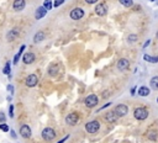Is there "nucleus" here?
<instances>
[{
	"label": "nucleus",
	"mask_w": 158,
	"mask_h": 143,
	"mask_svg": "<svg viewBox=\"0 0 158 143\" xmlns=\"http://www.w3.org/2000/svg\"><path fill=\"white\" fill-rule=\"evenodd\" d=\"M134 116L136 120H140V121H143L148 117V111L146 107H137L135 109L134 111Z\"/></svg>",
	"instance_id": "f257e3e1"
},
{
	"label": "nucleus",
	"mask_w": 158,
	"mask_h": 143,
	"mask_svg": "<svg viewBox=\"0 0 158 143\" xmlns=\"http://www.w3.org/2000/svg\"><path fill=\"white\" fill-rule=\"evenodd\" d=\"M85 129H87V132L89 133H96L99 129H100V123L99 121H89L87 125H85Z\"/></svg>",
	"instance_id": "f03ea898"
},
{
	"label": "nucleus",
	"mask_w": 158,
	"mask_h": 143,
	"mask_svg": "<svg viewBox=\"0 0 158 143\" xmlns=\"http://www.w3.org/2000/svg\"><path fill=\"white\" fill-rule=\"evenodd\" d=\"M55 137H56V132H55L53 128L46 127L43 131H42V138H43L45 141H52Z\"/></svg>",
	"instance_id": "7ed1b4c3"
},
{
	"label": "nucleus",
	"mask_w": 158,
	"mask_h": 143,
	"mask_svg": "<svg viewBox=\"0 0 158 143\" xmlns=\"http://www.w3.org/2000/svg\"><path fill=\"white\" fill-rule=\"evenodd\" d=\"M114 112L117 115V117H124V116H126L127 112H128V107L126 105H124V104H120V105H117L115 107Z\"/></svg>",
	"instance_id": "20e7f679"
},
{
	"label": "nucleus",
	"mask_w": 158,
	"mask_h": 143,
	"mask_svg": "<svg viewBox=\"0 0 158 143\" xmlns=\"http://www.w3.org/2000/svg\"><path fill=\"white\" fill-rule=\"evenodd\" d=\"M98 101H99V100H98V96L94 95V94L87 96L85 100H84L85 105H87L88 107H94V106H96V105H98Z\"/></svg>",
	"instance_id": "39448f33"
},
{
	"label": "nucleus",
	"mask_w": 158,
	"mask_h": 143,
	"mask_svg": "<svg viewBox=\"0 0 158 143\" xmlns=\"http://www.w3.org/2000/svg\"><path fill=\"white\" fill-rule=\"evenodd\" d=\"M84 16V10L81 8H75L71 11V17L73 20H81Z\"/></svg>",
	"instance_id": "423d86ee"
},
{
	"label": "nucleus",
	"mask_w": 158,
	"mask_h": 143,
	"mask_svg": "<svg viewBox=\"0 0 158 143\" xmlns=\"http://www.w3.org/2000/svg\"><path fill=\"white\" fill-rule=\"evenodd\" d=\"M37 83H38V78H37V75H35V74H30L27 78H26V80H25V84L27 85L29 88L36 86Z\"/></svg>",
	"instance_id": "0eeeda50"
},
{
	"label": "nucleus",
	"mask_w": 158,
	"mask_h": 143,
	"mask_svg": "<svg viewBox=\"0 0 158 143\" xmlns=\"http://www.w3.org/2000/svg\"><path fill=\"white\" fill-rule=\"evenodd\" d=\"M128 68H130V62H128V59H126V58L118 59V62H117V69H118V70L125 72V70H127Z\"/></svg>",
	"instance_id": "6e6552de"
},
{
	"label": "nucleus",
	"mask_w": 158,
	"mask_h": 143,
	"mask_svg": "<svg viewBox=\"0 0 158 143\" xmlns=\"http://www.w3.org/2000/svg\"><path fill=\"white\" fill-rule=\"evenodd\" d=\"M78 121H79V116L77 112H71L67 117H65V122L68 125H75Z\"/></svg>",
	"instance_id": "1a4fd4ad"
},
{
	"label": "nucleus",
	"mask_w": 158,
	"mask_h": 143,
	"mask_svg": "<svg viewBox=\"0 0 158 143\" xmlns=\"http://www.w3.org/2000/svg\"><path fill=\"white\" fill-rule=\"evenodd\" d=\"M95 12H96V15H99V16H105V15H106V12H108L106 4H98L95 6Z\"/></svg>",
	"instance_id": "9d476101"
},
{
	"label": "nucleus",
	"mask_w": 158,
	"mask_h": 143,
	"mask_svg": "<svg viewBox=\"0 0 158 143\" xmlns=\"http://www.w3.org/2000/svg\"><path fill=\"white\" fill-rule=\"evenodd\" d=\"M20 135H21L24 138H30V137H31V128H30V126L22 125V126L20 127Z\"/></svg>",
	"instance_id": "9b49d317"
},
{
	"label": "nucleus",
	"mask_w": 158,
	"mask_h": 143,
	"mask_svg": "<svg viewBox=\"0 0 158 143\" xmlns=\"http://www.w3.org/2000/svg\"><path fill=\"white\" fill-rule=\"evenodd\" d=\"M22 61H24L25 64H32L35 62V54L32 53V52H27V53L24 54Z\"/></svg>",
	"instance_id": "f8f14e48"
},
{
	"label": "nucleus",
	"mask_w": 158,
	"mask_h": 143,
	"mask_svg": "<svg viewBox=\"0 0 158 143\" xmlns=\"http://www.w3.org/2000/svg\"><path fill=\"white\" fill-rule=\"evenodd\" d=\"M47 9L45 8V6H40L37 10H36V15H35V17L37 19V20H40V19H42V17H45L46 16V14H47Z\"/></svg>",
	"instance_id": "ddd939ff"
},
{
	"label": "nucleus",
	"mask_w": 158,
	"mask_h": 143,
	"mask_svg": "<svg viewBox=\"0 0 158 143\" xmlns=\"http://www.w3.org/2000/svg\"><path fill=\"white\" fill-rule=\"evenodd\" d=\"M58 72H59V66H58V64H51V66L48 67V75H51V76L57 75Z\"/></svg>",
	"instance_id": "4468645a"
},
{
	"label": "nucleus",
	"mask_w": 158,
	"mask_h": 143,
	"mask_svg": "<svg viewBox=\"0 0 158 143\" xmlns=\"http://www.w3.org/2000/svg\"><path fill=\"white\" fill-rule=\"evenodd\" d=\"M25 0H15L14 2V10L15 11H22L25 9Z\"/></svg>",
	"instance_id": "2eb2a0df"
},
{
	"label": "nucleus",
	"mask_w": 158,
	"mask_h": 143,
	"mask_svg": "<svg viewBox=\"0 0 158 143\" xmlns=\"http://www.w3.org/2000/svg\"><path fill=\"white\" fill-rule=\"evenodd\" d=\"M118 117H117V115L114 112V111H109L106 115H105V120H106L108 122H114L116 121Z\"/></svg>",
	"instance_id": "dca6fc26"
},
{
	"label": "nucleus",
	"mask_w": 158,
	"mask_h": 143,
	"mask_svg": "<svg viewBox=\"0 0 158 143\" xmlns=\"http://www.w3.org/2000/svg\"><path fill=\"white\" fill-rule=\"evenodd\" d=\"M45 32H42V31H38L36 35H35V37H33V42L35 43H40V42H42L43 40H45Z\"/></svg>",
	"instance_id": "f3484780"
},
{
	"label": "nucleus",
	"mask_w": 158,
	"mask_h": 143,
	"mask_svg": "<svg viewBox=\"0 0 158 143\" xmlns=\"http://www.w3.org/2000/svg\"><path fill=\"white\" fill-rule=\"evenodd\" d=\"M17 36H19V31H17V30H11V31H9V33L6 35V40L11 42V41H14Z\"/></svg>",
	"instance_id": "a211bd4d"
},
{
	"label": "nucleus",
	"mask_w": 158,
	"mask_h": 143,
	"mask_svg": "<svg viewBox=\"0 0 158 143\" xmlns=\"http://www.w3.org/2000/svg\"><path fill=\"white\" fill-rule=\"evenodd\" d=\"M150 89L147 88V86H141L140 89H138V95L140 96H148L150 95Z\"/></svg>",
	"instance_id": "6ab92c4d"
},
{
	"label": "nucleus",
	"mask_w": 158,
	"mask_h": 143,
	"mask_svg": "<svg viewBox=\"0 0 158 143\" xmlns=\"http://www.w3.org/2000/svg\"><path fill=\"white\" fill-rule=\"evenodd\" d=\"M147 137H148L150 141H157L158 133H157L156 129H151V131H148V133H147Z\"/></svg>",
	"instance_id": "aec40b11"
},
{
	"label": "nucleus",
	"mask_w": 158,
	"mask_h": 143,
	"mask_svg": "<svg viewBox=\"0 0 158 143\" xmlns=\"http://www.w3.org/2000/svg\"><path fill=\"white\" fill-rule=\"evenodd\" d=\"M150 84H151L152 89L158 90V76H153L152 79H151V82H150Z\"/></svg>",
	"instance_id": "412c9836"
},
{
	"label": "nucleus",
	"mask_w": 158,
	"mask_h": 143,
	"mask_svg": "<svg viewBox=\"0 0 158 143\" xmlns=\"http://www.w3.org/2000/svg\"><path fill=\"white\" fill-rule=\"evenodd\" d=\"M10 72H11V66H10V62H6L5 67H4V69H3V73L10 78V76H11V75H10Z\"/></svg>",
	"instance_id": "4be33fe9"
},
{
	"label": "nucleus",
	"mask_w": 158,
	"mask_h": 143,
	"mask_svg": "<svg viewBox=\"0 0 158 143\" xmlns=\"http://www.w3.org/2000/svg\"><path fill=\"white\" fill-rule=\"evenodd\" d=\"M143 58H144V61L151 62V63H158V57H151L148 54H144Z\"/></svg>",
	"instance_id": "5701e85b"
},
{
	"label": "nucleus",
	"mask_w": 158,
	"mask_h": 143,
	"mask_svg": "<svg viewBox=\"0 0 158 143\" xmlns=\"http://www.w3.org/2000/svg\"><path fill=\"white\" fill-rule=\"evenodd\" d=\"M24 49H25V45H22V46H21V48H20V51H19V53H17V54L14 57V64H17V62H19V58H20V56L22 54Z\"/></svg>",
	"instance_id": "b1692460"
},
{
	"label": "nucleus",
	"mask_w": 158,
	"mask_h": 143,
	"mask_svg": "<svg viewBox=\"0 0 158 143\" xmlns=\"http://www.w3.org/2000/svg\"><path fill=\"white\" fill-rule=\"evenodd\" d=\"M118 2L121 3V5H124V6H126V8H130V6L134 5L132 0H118Z\"/></svg>",
	"instance_id": "393cba45"
},
{
	"label": "nucleus",
	"mask_w": 158,
	"mask_h": 143,
	"mask_svg": "<svg viewBox=\"0 0 158 143\" xmlns=\"http://www.w3.org/2000/svg\"><path fill=\"white\" fill-rule=\"evenodd\" d=\"M43 6H45L47 10H51V9H52V6H53V4H52V0H45Z\"/></svg>",
	"instance_id": "a878e982"
},
{
	"label": "nucleus",
	"mask_w": 158,
	"mask_h": 143,
	"mask_svg": "<svg viewBox=\"0 0 158 143\" xmlns=\"http://www.w3.org/2000/svg\"><path fill=\"white\" fill-rule=\"evenodd\" d=\"M127 41L130 42V43H134V42H136L137 41V35H130L128 37H127Z\"/></svg>",
	"instance_id": "bb28decb"
},
{
	"label": "nucleus",
	"mask_w": 158,
	"mask_h": 143,
	"mask_svg": "<svg viewBox=\"0 0 158 143\" xmlns=\"http://www.w3.org/2000/svg\"><path fill=\"white\" fill-rule=\"evenodd\" d=\"M0 129H2V131H4V132L10 131V128H9V126H8L6 123H0Z\"/></svg>",
	"instance_id": "cd10ccee"
},
{
	"label": "nucleus",
	"mask_w": 158,
	"mask_h": 143,
	"mask_svg": "<svg viewBox=\"0 0 158 143\" xmlns=\"http://www.w3.org/2000/svg\"><path fill=\"white\" fill-rule=\"evenodd\" d=\"M9 115H10V117H14V106L12 105L9 106Z\"/></svg>",
	"instance_id": "c85d7f7f"
},
{
	"label": "nucleus",
	"mask_w": 158,
	"mask_h": 143,
	"mask_svg": "<svg viewBox=\"0 0 158 143\" xmlns=\"http://www.w3.org/2000/svg\"><path fill=\"white\" fill-rule=\"evenodd\" d=\"M0 122H2V123L5 122V115H4L2 111H0Z\"/></svg>",
	"instance_id": "c756f323"
},
{
	"label": "nucleus",
	"mask_w": 158,
	"mask_h": 143,
	"mask_svg": "<svg viewBox=\"0 0 158 143\" xmlns=\"http://www.w3.org/2000/svg\"><path fill=\"white\" fill-rule=\"evenodd\" d=\"M8 90L12 94V93H14V86H12V85H8Z\"/></svg>",
	"instance_id": "7c9ffc66"
},
{
	"label": "nucleus",
	"mask_w": 158,
	"mask_h": 143,
	"mask_svg": "<svg viewBox=\"0 0 158 143\" xmlns=\"http://www.w3.org/2000/svg\"><path fill=\"white\" fill-rule=\"evenodd\" d=\"M88 4H94V3H98V0H85Z\"/></svg>",
	"instance_id": "2f4dec72"
},
{
	"label": "nucleus",
	"mask_w": 158,
	"mask_h": 143,
	"mask_svg": "<svg viewBox=\"0 0 158 143\" xmlns=\"http://www.w3.org/2000/svg\"><path fill=\"white\" fill-rule=\"evenodd\" d=\"M68 138H69V136H65L63 139H61V141H59V142H57V143H63V142H65V141H67Z\"/></svg>",
	"instance_id": "473e14b6"
},
{
	"label": "nucleus",
	"mask_w": 158,
	"mask_h": 143,
	"mask_svg": "<svg viewBox=\"0 0 158 143\" xmlns=\"http://www.w3.org/2000/svg\"><path fill=\"white\" fill-rule=\"evenodd\" d=\"M10 133H11V136H12V138H16V133L14 132V129H10Z\"/></svg>",
	"instance_id": "72a5a7b5"
},
{
	"label": "nucleus",
	"mask_w": 158,
	"mask_h": 143,
	"mask_svg": "<svg viewBox=\"0 0 158 143\" xmlns=\"http://www.w3.org/2000/svg\"><path fill=\"white\" fill-rule=\"evenodd\" d=\"M135 93H136V86H134L131 89V95H135Z\"/></svg>",
	"instance_id": "f704fd0d"
},
{
	"label": "nucleus",
	"mask_w": 158,
	"mask_h": 143,
	"mask_svg": "<svg viewBox=\"0 0 158 143\" xmlns=\"http://www.w3.org/2000/svg\"><path fill=\"white\" fill-rule=\"evenodd\" d=\"M55 6H59L61 5V2H59V0H55V4H53Z\"/></svg>",
	"instance_id": "c9c22d12"
},
{
	"label": "nucleus",
	"mask_w": 158,
	"mask_h": 143,
	"mask_svg": "<svg viewBox=\"0 0 158 143\" xmlns=\"http://www.w3.org/2000/svg\"><path fill=\"white\" fill-rule=\"evenodd\" d=\"M108 106H110V102H108V104H105V105H104V106H103V107H101V109H100L99 111H101L103 109H105V107H108Z\"/></svg>",
	"instance_id": "e433bc0d"
},
{
	"label": "nucleus",
	"mask_w": 158,
	"mask_h": 143,
	"mask_svg": "<svg viewBox=\"0 0 158 143\" xmlns=\"http://www.w3.org/2000/svg\"><path fill=\"white\" fill-rule=\"evenodd\" d=\"M150 42H151V41H150V40H148V41H147V42H146V43H144V45H143V48H146V47H147V46H148V45H150Z\"/></svg>",
	"instance_id": "4c0bfd02"
},
{
	"label": "nucleus",
	"mask_w": 158,
	"mask_h": 143,
	"mask_svg": "<svg viewBox=\"0 0 158 143\" xmlns=\"http://www.w3.org/2000/svg\"><path fill=\"white\" fill-rule=\"evenodd\" d=\"M59 2H61V4H62V3H63V2H64V0H59Z\"/></svg>",
	"instance_id": "58836bf2"
},
{
	"label": "nucleus",
	"mask_w": 158,
	"mask_h": 143,
	"mask_svg": "<svg viewBox=\"0 0 158 143\" xmlns=\"http://www.w3.org/2000/svg\"><path fill=\"white\" fill-rule=\"evenodd\" d=\"M156 36H157V38H158V32H157V35H156Z\"/></svg>",
	"instance_id": "ea45409f"
},
{
	"label": "nucleus",
	"mask_w": 158,
	"mask_h": 143,
	"mask_svg": "<svg viewBox=\"0 0 158 143\" xmlns=\"http://www.w3.org/2000/svg\"><path fill=\"white\" fill-rule=\"evenodd\" d=\"M157 102H158V98H157Z\"/></svg>",
	"instance_id": "a19ab883"
},
{
	"label": "nucleus",
	"mask_w": 158,
	"mask_h": 143,
	"mask_svg": "<svg viewBox=\"0 0 158 143\" xmlns=\"http://www.w3.org/2000/svg\"><path fill=\"white\" fill-rule=\"evenodd\" d=\"M152 2H154V0H152Z\"/></svg>",
	"instance_id": "79ce46f5"
}]
</instances>
